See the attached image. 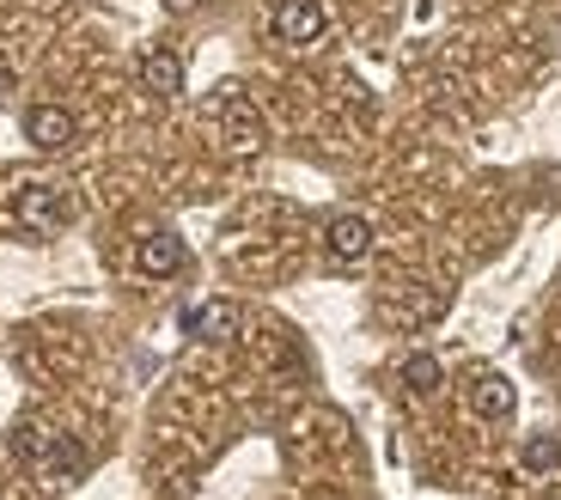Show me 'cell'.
<instances>
[{
	"instance_id": "obj_1",
	"label": "cell",
	"mask_w": 561,
	"mask_h": 500,
	"mask_svg": "<svg viewBox=\"0 0 561 500\" xmlns=\"http://www.w3.org/2000/svg\"><path fill=\"white\" fill-rule=\"evenodd\" d=\"M373 245H379V232H373L366 214H330V220H323V257H330V263H342V269L366 263Z\"/></svg>"
},
{
	"instance_id": "obj_2",
	"label": "cell",
	"mask_w": 561,
	"mask_h": 500,
	"mask_svg": "<svg viewBox=\"0 0 561 500\" xmlns=\"http://www.w3.org/2000/svg\"><path fill=\"white\" fill-rule=\"evenodd\" d=\"M13 214H19V226H31V232H56V226L73 220L68 195H61L56 183H25V190L13 195Z\"/></svg>"
},
{
	"instance_id": "obj_3",
	"label": "cell",
	"mask_w": 561,
	"mask_h": 500,
	"mask_svg": "<svg viewBox=\"0 0 561 500\" xmlns=\"http://www.w3.org/2000/svg\"><path fill=\"white\" fill-rule=\"evenodd\" d=\"M268 31H275L280 43L306 49V43H318L323 31H330V13H323V0H280L275 19H268Z\"/></svg>"
},
{
	"instance_id": "obj_4",
	"label": "cell",
	"mask_w": 561,
	"mask_h": 500,
	"mask_svg": "<svg viewBox=\"0 0 561 500\" xmlns=\"http://www.w3.org/2000/svg\"><path fill=\"white\" fill-rule=\"evenodd\" d=\"M73 135H80V123H73L68 104H31L25 111V140L37 154H68Z\"/></svg>"
},
{
	"instance_id": "obj_5",
	"label": "cell",
	"mask_w": 561,
	"mask_h": 500,
	"mask_svg": "<svg viewBox=\"0 0 561 500\" xmlns=\"http://www.w3.org/2000/svg\"><path fill=\"white\" fill-rule=\"evenodd\" d=\"M214 116H220L226 140H232L239 154H256V147H263V116H256V104L244 92H232V86H226V92L214 98Z\"/></svg>"
},
{
	"instance_id": "obj_6",
	"label": "cell",
	"mask_w": 561,
	"mask_h": 500,
	"mask_svg": "<svg viewBox=\"0 0 561 500\" xmlns=\"http://www.w3.org/2000/svg\"><path fill=\"white\" fill-rule=\"evenodd\" d=\"M135 263H140V275H153V281H171V275H183V263H190V245H183V238L171 232V226H153V232L140 238Z\"/></svg>"
},
{
	"instance_id": "obj_7",
	"label": "cell",
	"mask_w": 561,
	"mask_h": 500,
	"mask_svg": "<svg viewBox=\"0 0 561 500\" xmlns=\"http://www.w3.org/2000/svg\"><path fill=\"white\" fill-rule=\"evenodd\" d=\"M470 409H477L482 421H513L519 390H513V378H506V373H477V378H470Z\"/></svg>"
},
{
	"instance_id": "obj_8",
	"label": "cell",
	"mask_w": 561,
	"mask_h": 500,
	"mask_svg": "<svg viewBox=\"0 0 561 500\" xmlns=\"http://www.w3.org/2000/svg\"><path fill=\"white\" fill-rule=\"evenodd\" d=\"M140 86H147V92L153 98H183V56L178 49H165V43H159V49H147V56H140Z\"/></svg>"
},
{
	"instance_id": "obj_9",
	"label": "cell",
	"mask_w": 561,
	"mask_h": 500,
	"mask_svg": "<svg viewBox=\"0 0 561 500\" xmlns=\"http://www.w3.org/2000/svg\"><path fill=\"white\" fill-rule=\"evenodd\" d=\"M183 323H190V330H196L202 342H232V336L244 330V311L232 306V299H208V306H196Z\"/></svg>"
},
{
	"instance_id": "obj_10",
	"label": "cell",
	"mask_w": 561,
	"mask_h": 500,
	"mask_svg": "<svg viewBox=\"0 0 561 500\" xmlns=\"http://www.w3.org/2000/svg\"><path fill=\"white\" fill-rule=\"evenodd\" d=\"M37 470H43V476H56V482H73V476L85 470V445L68 440V433H49V445H43Z\"/></svg>"
},
{
	"instance_id": "obj_11",
	"label": "cell",
	"mask_w": 561,
	"mask_h": 500,
	"mask_svg": "<svg viewBox=\"0 0 561 500\" xmlns=\"http://www.w3.org/2000/svg\"><path fill=\"white\" fill-rule=\"evenodd\" d=\"M519 464H525L531 476H556V470H561V440H556V433H525Z\"/></svg>"
},
{
	"instance_id": "obj_12",
	"label": "cell",
	"mask_w": 561,
	"mask_h": 500,
	"mask_svg": "<svg viewBox=\"0 0 561 500\" xmlns=\"http://www.w3.org/2000/svg\"><path fill=\"white\" fill-rule=\"evenodd\" d=\"M403 385L415 390V397H434V390L446 385V366H439V354H409V361H403Z\"/></svg>"
}]
</instances>
